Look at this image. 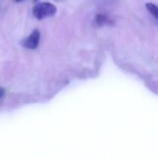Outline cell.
Returning a JSON list of instances; mask_svg holds the SVG:
<instances>
[{
	"instance_id": "obj_2",
	"label": "cell",
	"mask_w": 158,
	"mask_h": 158,
	"mask_svg": "<svg viewBox=\"0 0 158 158\" xmlns=\"http://www.w3.org/2000/svg\"><path fill=\"white\" fill-rule=\"evenodd\" d=\"M40 42V31L38 30L32 31L31 34L21 41V45L27 49H35Z\"/></svg>"
},
{
	"instance_id": "obj_7",
	"label": "cell",
	"mask_w": 158,
	"mask_h": 158,
	"mask_svg": "<svg viewBox=\"0 0 158 158\" xmlns=\"http://www.w3.org/2000/svg\"><path fill=\"white\" fill-rule=\"evenodd\" d=\"M34 1H37V0H34Z\"/></svg>"
},
{
	"instance_id": "obj_5",
	"label": "cell",
	"mask_w": 158,
	"mask_h": 158,
	"mask_svg": "<svg viewBox=\"0 0 158 158\" xmlns=\"http://www.w3.org/2000/svg\"><path fill=\"white\" fill-rule=\"evenodd\" d=\"M5 95V89L0 87V98H2Z\"/></svg>"
},
{
	"instance_id": "obj_3",
	"label": "cell",
	"mask_w": 158,
	"mask_h": 158,
	"mask_svg": "<svg viewBox=\"0 0 158 158\" xmlns=\"http://www.w3.org/2000/svg\"><path fill=\"white\" fill-rule=\"evenodd\" d=\"M146 8H147V10L154 16V17L155 18V19H157L158 18V8H157V7L155 6V4H152V3H147L146 4Z\"/></svg>"
},
{
	"instance_id": "obj_6",
	"label": "cell",
	"mask_w": 158,
	"mask_h": 158,
	"mask_svg": "<svg viewBox=\"0 0 158 158\" xmlns=\"http://www.w3.org/2000/svg\"><path fill=\"white\" fill-rule=\"evenodd\" d=\"M16 1H21V0H16Z\"/></svg>"
},
{
	"instance_id": "obj_4",
	"label": "cell",
	"mask_w": 158,
	"mask_h": 158,
	"mask_svg": "<svg viewBox=\"0 0 158 158\" xmlns=\"http://www.w3.org/2000/svg\"><path fill=\"white\" fill-rule=\"evenodd\" d=\"M96 22L99 24V25H102L103 23H106V16H103V15H97L96 16Z\"/></svg>"
},
{
	"instance_id": "obj_1",
	"label": "cell",
	"mask_w": 158,
	"mask_h": 158,
	"mask_svg": "<svg viewBox=\"0 0 158 158\" xmlns=\"http://www.w3.org/2000/svg\"><path fill=\"white\" fill-rule=\"evenodd\" d=\"M34 17L38 20H43L45 17H51L57 12V7L49 2L37 4L32 9Z\"/></svg>"
}]
</instances>
